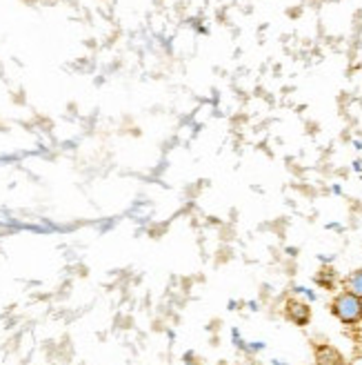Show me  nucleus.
I'll use <instances>...</instances> for the list:
<instances>
[{
    "mask_svg": "<svg viewBox=\"0 0 362 365\" xmlns=\"http://www.w3.org/2000/svg\"><path fill=\"white\" fill-rule=\"evenodd\" d=\"M345 290L351 292L354 297L362 299V270L351 272L347 279H345Z\"/></svg>",
    "mask_w": 362,
    "mask_h": 365,
    "instance_id": "4",
    "label": "nucleus"
},
{
    "mask_svg": "<svg viewBox=\"0 0 362 365\" xmlns=\"http://www.w3.org/2000/svg\"><path fill=\"white\" fill-rule=\"evenodd\" d=\"M360 312H362V299H360Z\"/></svg>",
    "mask_w": 362,
    "mask_h": 365,
    "instance_id": "5",
    "label": "nucleus"
},
{
    "mask_svg": "<svg viewBox=\"0 0 362 365\" xmlns=\"http://www.w3.org/2000/svg\"><path fill=\"white\" fill-rule=\"evenodd\" d=\"M331 312H334V317L338 321H343L347 325H354L362 319V312H360V299L354 297L351 292H340L338 297L331 303Z\"/></svg>",
    "mask_w": 362,
    "mask_h": 365,
    "instance_id": "1",
    "label": "nucleus"
},
{
    "mask_svg": "<svg viewBox=\"0 0 362 365\" xmlns=\"http://www.w3.org/2000/svg\"><path fill=\"white\" fill-rule=\"evenodd\" d=\"M285 314H287V319L291 323H296V325H307L309 319H311V308L307 303L303 301H298V299H289L287 301V308H285Z\"/></svg>",
    "mask_w": 362,
    "mask_h": 365,
    "instance_id": "2",
    "label": "nucleus"
},
{
    "mask_svg": "<svg viewBox=\"0 0 362 365\" xmlns=\"http://www.w3.org/2000/svg\"><path fill=\"white\" fill-rule=\"evenodd\" d=\"M316 363L318 365H340L343 363V357H340V352L331 348V345H320L316 350Z\"/></svg>",
    "mask_w": 362,
    "mask_h": 365,
    "instance_id": "3",
    "label": "nucleus"
}]
</instances>
